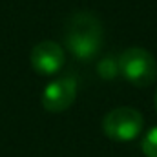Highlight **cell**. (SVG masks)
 Returning a JSON list of instances; mask_svg holds the SVG:
<instances>
[{"label":"cell","instance_id":"cell-1","mask_svg":"<svg viewBox=\"0 0 157 157\" xmlns=\"http://www.w3.org/2000/svg\"><path fill=\"white\" fill-rule=\"evenodd\" d=\"M102 24L91 11H77L68 18L64 42L78 60L95 59L102 48Z\"/></svg>","mask_w":157,"mask_h":157},{"label":"cell","instance_id":"cell-2","mask_svg":"<svg viewBox=\"0 0 157 157\" xmlns=\"http://www.w3.org/2000/svg\"><path fill=\"white\" fill-rule=\"evenodd\" d=\"M119 73L137 88H146L157 78V60L144 48H128L119 57Z\"/></svg>","mask_w":157,"mask_h":157},{"label":"cell","instance_id":"cell-3","mask_svg":"<svg viewBox=\"0 0 157 157\" xmlns=\"http://www.w3.org/2000/svg\"><path fill=\"white\" fill-rule=\"evenodd\" d=\"M144 117L139 110L130 106H121L108 112L102 119V132L108 139L117 143H128L141 135Z\"/></svg>","mask_w":157,"mask_h":157},{"label":"cell","instance_id":"cell-4","mask_svg":"<svg viewBox=\"0 0 157 157\" xmlns=\"http://www.w3.org/2000/svg\"><path fill=\"white\" fill-rule=\"evenodd\" d=\"M77 99V80L73 77H60L51 80L42 91V106L46 112H66Z\"/></svg>","mask_w":157,"mask_h":157},{"label":"cell","instance_id":"cell-5","mask_svg":"<svg viewBox=\"0 0 157 157\" xmlns=\"http://www.w3.org/2000/svg\"><path fill=\"white\" fill-rule=\"evenodd\" d=\"M31 66L33 70L40 75H55L57 71L62 70L66 55L60 44L53 42V40H42L39 42L29 55Z\"/></svg>","mask_w":157,"mask_h":157},{"label":"cell","instance_id":"cell-6","mask_svg":"<svg viewBox=\"0 0 157 157\" xmlns=\"http://www.w3.org/2000/svg\"><path fill=\"white\" fill-rule=\"evenodd\" d=\"M141 148L146 157H157V126L146 132V135L143 137Z\"/></svg>","mask_w":157,"mask_h":157},{"label":"cell","instance_id":"cell-7","mask_svg":"<svg viewBox=\"0 0 157 157\" xmlns=\"http://www.w3.org/2000/svg\"><path fill=\"white\" fill-rule=\"evenodd\" d=\"M119 71V64L117 62H113V59H104V60H101V64H99V73L102 75L104 78H112L115 77Z\"/></svg>","mask_w":157,"mask_h":157},{"label":"cell","instance_id":"cell-8","mask_svg":"<svg viewBox=\"0 0 157 157\" xmlns=\"http://www.w3.org/2000/svg\"><path fill=\"white\" fill-rule=\"evenodd\" d=\"M154 104H155V112H157V91H155V99H154Z\"/></svg>","mask_w":157,"mask_h":157}]
</instances>
